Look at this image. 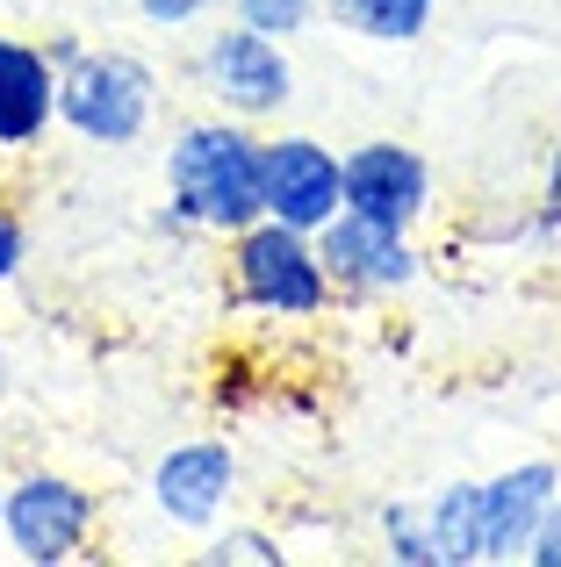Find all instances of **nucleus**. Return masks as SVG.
Instances as JSON below:
<instances>
[{"mask_svg":"<svg viewBox=\"0 0 561 567\" xmlns=\"http://www.w3.org/2000/svg\"><path fill=\"white\" fill-rule=\"evenodd\" d=\"M166 194L202 237H238L259 223V130L238 115H195L166 137Z\"/></svg>","mask_w":561,"mask_h":567,"instance_id":"f257e3e1","label":"nucleus"},{"mask_svg":"<svg viewBox=\"0 0 561 567\" xmlns=\"http://www.w3.org/2000/svg\"><path fill=\"white\" fill-rule=\"evenodd\" d=\"M224 274H231V302L245 317H267V323H317L332 317L338 288L324 274V251L317 230H295V223H245L238 237H224Z\"/></svg>","mask_w":561,"mask_h":567,"instance_id":"f03ea898","label":"nucleus"},{"mask_svg":"<svg viewBox=\"0 0 561 567\" xmlns=\"http://www.w3.org/2000/svg\"><path fill=\"white\" fill-rule=\"evenodd\" d=\"M159 123V65L115 43H86L72 65H58V130L86 152H130Z\"/></svg>","mask_w":561,"mask_h":567,"instance_id":"7ed1b4c3","label":"nucleus"},{"mask_svg":"<svg viewBox=\"0 0 561 567\" xmlns=\"http://www.w3.org/2000/svg\"><path fill=\"white\" fill-rule=\"evenodd\" d=\"M101 532V496L58 467H29L8 482V517H0V554L22 567H80Z\"/></svg>","mask_w":561,"mask_h":567,"instance_id":"20e7f679","label":"nucleus"},{"mask_svg":"<svg viewBox=\"0 0 561 567\" xmlns=\"http://www.w3.org/2000/svg\"><path fill=\"white\" fill-rule=\"evenodd\" d=\"M195 86L216 115H238V123H274L295 101V58L280 37H259L245 22H224L202 37L195 51Z\"/></svg>","mask_w":561,"mask_h":567,"instance_id":"39448f33","label":"nucleus"},{"mask_svg":"<svg viewBox=\"0 0 561 567\" xmlns=\"http://www.w3.org/2000/svg\"><path fill=\"white\" fill-rule=\"evenodd\" d=\"M317 251H324V274L346 302H396L425 280V251H418V230H389L375 216H353L338 208L332 223L317 230Z\"/></svg>","mask_w":561,"mask_h":567,"instance_id":"423d86ee","label":"nucleus"},{"mask_svg":"<svg viewBox=\"0 0 561 567\" xmlns=\"http://www.w3.org/2000/svg\"><path fill=\"white\" fill-rule=\"evenodd\" d=\"M346 208V152L309 130H274L259 137V216L324 230Z\"/></svg>","mask_w":561,"mask_h":567,"instance_id":"0eeeda50","label":"nucleus"},{"mask_svg":"<svg viewBox=\"0 0 561 567\" xmlns=\"http://www.w3.org/2000/svg\"><path fill=\"white\" fill-rule=\"evenodd\" d=\"M231 503H238V453H231V439H181V445L159 453L152 511L166 517L173 532L210 539V532L231 517Z\"/></svg>","mask_w":561,"mask_h":567,"instance_id":"6e6552de","label":"nucleus"},{"mask_svg":"<svg viewBox=\"0 0 561 567\" xmlns=\"http://www.w3.org/2000/svg\"><path fill=\"white\" fill-rule=\"evenodd\" d=\"M554 488H561L554 460H511L504 474L476 482V554H482V567L526 560V546H533V532H540V517H548Z\"/></svg>","mask_w":561,"mask_h":567,"instance_id":"1a4fd4ad","label":"nucleus"},{"mask_svg":"<svg viewBox=\"0 0 561 567\" xmlns=\"http://www.w3.org/2000/svg\"><path fill=\"white\" fill-rule=\"evenodd\" d=\"M346 208L389 223V230H418L432 216V166H425V152H410L396 137L353 144L346 152Z\"/></svg>","mask_w":561,"mask_h":567,"instance_id":"9d476101","label":"nucleus"},{"mask_svg":"<svg viewBox=\"0 0 561 567\" xmlns=\"http://www.w3.org/2000/svg\"><path fill=\"white\" fill-rule=\"evenodd\" d=\"M58 130V65L43 43L0 29V158L51 144Z\"/></svg>","mask_w":561,"mask_h":567,"instance_id":"9b49d317","label":"nucleus"},{"mask_svg":"<svg viewBox=\"0 0 561 567\" xmlns=\"http://www.w3.org/2000/svg\"><path fill=\"white\" fill-rule=\"evenodd\" d=\"M432 14L439 0H324V22H338L360 43H418Z\"/></svg>","mask_w":561,"mask_h":567,"instance_id":"f8f14e48","label":"nucleus"},{"mask_svg":"<svg viewBox=\"0 0 561 567\" xmlns=\"http://www.w3.org/2000/svg\"><path fill=\"white\" fill-rule=\"evenodd\" d=\"M425 511H432L439 560H447V567H482V554H476V482L432 488V496H425Z\"/></svg>","mask_w":561,"mask_h":567,"instance_id":"ddd939ff","label":"nucleus"},{"mask_svg":"<svg viewBox=\"0 0 561 567\" xmlns=\"http://www.w3.org/2000/svg\"><path fill=\"white\" fill-rule=\"evenodd\" d=\"M381 560H396V567H447V560H439V539H432V511H425V496L381 503Z\"/></svg>","mask_w":561,"mask_h":567,"instance_id":"4468645a","label":"nucleus"},{"mask_svg":"<svg viewBox=\"0 0 561 567\" xmlns=\"http://www.w3.org/2000/svg\"><path fill=\"white\" fill-rule=\"evenodd\" d=\"M202 560L210 567H288V546L259 525H231L224 517V525L210 532V546H202Z\"/></svg>","mask_w":561,"mask_h":567,"instance_id":"2eb2a0df","label":"nucleus"},{"mask_svg":"<svg viewBox=\"0 0 561 567\" xmlns=\"http://www.w3.org/2000/svg\"><path fill=\"white\" fill-rule=\"evenodd\" d=\"M231 22L295 43V37H309V29L324 22V0H231Z\"/></svg>","mask_w":561,"mask_h":567,"instance_id":"dca6fc26","label":"nucleus"},{"mask_svg":"<svg viewBox=\"0 0 561 567\" xmlns=\"http://www.w3.org/2000/svg\"><path fill=\"white\" fill-rule=\"evenodd\" d=\"M224 8H231V0H137V22L181 37V29H202L210 14H224Z\"/></svg>","mask_w":561,"mask_h":567,"instance_id":"f3484780","label":"nucleus"},{"mask_svg":"<svg viewBox=\"0 0 561 567\" xmlns=\"http://www.w3.org/2000/svg\"><path fill=\"white\" fill-rule=\"evenodd\" d=\"M533 237L554 245L561 237V144L548 152V173H540V202H533Z\"/></svg>","mask_w":561,"mask_h":567,"instance_id":"a211bd4d","label":"nucleus"},{"mask_svg":"<svg viewBox=\"0 0 561 567\" xmlns=\"http://www.w3.org/2000/svg\"><path fill=\"white\" fill-rule=\"evenodd\" d=\"M22 266H29V223L0 202V288H8V280H22Z\"/></svg>","mask_w":561,"mask_h":567,"instance_id":"6ab92c4d","label":"nucleus"},{"mask_svg":"<svg viewBox=\"0 0 561 567\" xmlns=\"http://www.w3.org/2000/svg\"><path fill=\"white\" fill-rule=\"evenodd\" d=\"M526 567H561V488H554V503H548V517H540V532H533V546H526Z\"/></svg>","mask_w":561,"mask_h":567,"instance_id":"aec40b11","label":"nucleus"},{"mask_svg":"<svg viewBox=\"0 0 561 567\" xmlns=\"http://www.w3.org/2000/svg\"><path fill=\"white\" fill-rule=\"evenodd\" d=\"M152 230H159V237H173V245H181V237H202V230H195V216H187V208L173 202V194L152 208Z\"/></svg>","mask_w":561,"mask_h":567,"instance_id":"412c9836","label":"nucleus"},{"mask_svg":"<svg viewBox=\"0 0 561 567\" xmlns=\"http://www.w3.org/2000/svg\"><path fill=\"white\" fill-rule=\"evenodd\" d=\"M8 395H14V346L0 338V410H8Z\"/></svg>","mask_w":561,"mask_h":567,"instance_id":"4be33fe9","label":"nucleus"},{"mask_svg":"<svg viewBox=\"0 0 561 567\" xmlns=\"http://www.w3.org/2000/svg\"><path fill=\"white\" fill-rule=\"evenodd\" d=\"M43 51H51V65H72V58H80L86 43H80V37H51V43H43Z\"/></svg>","mask_w":561,"mask_h":567,"instance_id":"5701e85b","label":"nucleus"},{"mask_svg":"<svg viewBox=\"0 0 561 567\" xmlns=\"http://www.w3.org/2000/svg\"><path fill=\"white\" fill-rule=\"evenodd\" d=\"M0 517H8V482H0Z\"/></svg>","mask_w":561,"mask_h":567,"instance_id":"b1692460","label":"nucleus"}]
</instances>
